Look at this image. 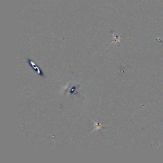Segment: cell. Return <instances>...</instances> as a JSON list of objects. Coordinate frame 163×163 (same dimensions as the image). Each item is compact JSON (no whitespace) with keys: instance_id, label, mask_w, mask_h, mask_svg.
Segmentation results:
<instances>
[{"instance_id":"1","label":"cell","mask_w":163,"mask_h":163,"mask_svg":"<svg viewBox=\"0 0 163 163\" xmlns=\"http://www.w3.org/2000/svg\"><path fill=\"white\" fill-rule=\"evenodd\" d=\"M95 124H96V126H95V128H97V129H100V128H101V124H100L99 123H98H98H96V122H95Z\"/></svg>"}]
</instances>
